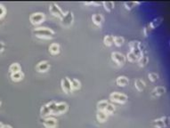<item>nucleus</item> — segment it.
Masks as SVG:
<instances>
[{
    "label": "nucleus",
    "instance_id": "obj_1",
    "mask_svg": "<svg viewBox=\"0 0 170 128\" xmlns=\"http://www.w3.org/2000/svg\"><path fill=\"white\" fill-rule=\"evenodd\" d=\"M33 33L37 37H45V38L53 37L54 35V30H52V29L49 28H37L33 30Z\"/></svg>",
    "mask_w": 170,
    "mask_h": 128
},
{
    "label": "nucleus",
    "instance_id": "obj_2",
    "mask_svg": "<svg viewBox=\"0 0 170 128\" xmlns=\"http://www.w3.org/2000/svg\"><path fill=\"white\" fill-rule=\"evenodd\" d=\"M109 98L111 100L118 103H125L127 101V96L126 94L120 93L118 92H114L112 93L111 95H109Z\"/></svg>",
    "mask_w": 170,
    "mask_h": 128
},
{
    "label": "nucleus",
    "instance_id": "obj_3",
    "mask_svg": "<svg viewBox=\"0 0 170 128\" xmlns=\"http://www.w3.org/2000/svg\"><path fill=\"white\" fill-rule=\"evenodd\" d=\"M45 20V14L42 13H35L32 14L29 17V21L31 22L32 24L37 25V24H40L41 22H44Z\"/></svg>",
    "mask_w": 170,
    "mask_h": 128
},
{
    "label": "nucleus",
    "instance_id": "obj_4",
    "mask_svg": "<svg viewBox=\"0 0 170 128\" xmlns=\"http://www.w3.org/2000/svg\"><path fill=\"white\" fill-rule=\"evenodd\" d=\"M49 11L54 16H56V17H59V18H62L63 16V13L61 10V8H60L58 6V5H56L55 3H52L51 5H50Z\"/></svg>",
    "mask_w": 170,
    "mask_h": 128
},
{
    "label": "nucleus",
    "instance_id": "obj_5",
    "mask_svg": "<svg viewBox=\"0 0 170 128\" xmlns=\"http://www.w3.org/2000/svg\"><path fill=\"white\" fill-rule=\"evenodd\" d=\"M62 19V24L63 26H71L73 22V14L69 11L66 14H63V16L61 18Z\"/></svg>",
    "mask_w": 170,
    "mask_h": 128
},
{
    "label": "nucleus",
    "instance_id": "obj_6",
    "mask_svg": "<svg viewBox=\"0 0 170 128\" xmlns=\"http://www.w3.org/2000/svg\"><path fill=\"white\" fill-rule=\"evenodd\" d=\"M112 60L116 62L118 65H123L126 62V57L120 53H118V52L112 53Z\"/></svg>",
    "mask_w": 170,
    "mask_h": 128
},
{
    "label": "nucleus",
    "instance_id": "obj_7",
    "mask_svg": "<svg viewBox=\"0 0 170 128\" xmlns=\"http://www.w3.org/2000/svg\"><path fill=\"white\" fill-rule=\"evenodd\" d=\"M68 110V105L65 102H59L56 105L55 110L53 111V115H60L62 113H64Z\"/></svg>",
    "mask_w": 170,
    "mask_h": 128
},
{
    "label": "nucleus",
    "instance_id": "obj_8",
    "mask_svg": "<svg viewBox=\"0 0 170 128\" xmlns=\"http://www.w3.org/2000/svg\"><path fill=\"white\" fill-rule=\"evenodd\" d=\"M62 87H63V90L64 91V93H71L72 92L71 80L69 79V77H64L62 80Z\"/></svg>",
    "mask_w": 170,
    "mask_h": 128
},
{
    "label": "nucleus",
    "instance_id": "obj_9",
    "mask_svg": "<svg viewBox=\"0 0 170 128\" xmlns=\"http://www.w3.org/2000/svg\"><path fill=\"white\" fill-rule=\"evenodd\" d=\"M43 124L46 128H54L57 125L56 120L54 119H53V117H48V119H46L43 121Z\"/></svg>",
    "mask_w": 170,
    "mask_h": 128
},
{
    "label": "nucleus",
    "instance_id": "obj_10",
    "mask_svg": "<svg viewBox=\"0 0 170 128\" xmlns=\"http://www.w3.org/2000/svg\"><path fill=\"white\" fill-rule=\"evenodd\" d=\"M49 68H50V64L48 62L46 61H44V62H39L37 66V70L39 71V72H45L46 70H49Z\"/></svg>",
    "mask_w": 170,
    "mask_h": 128
},
{
    "label": "nucleus",
    "instance_id": "obj_11",
    "mask_svg": "<svg viewBox=\"0 0 170 128\" xmlns=\"http://www.w3.org/2000/svg\"><path fill=\"white\" fill-rule=\"evenodd\" d=\"M116 83L118 86H126L129 83V80H128V78L125 76H121V77H118L117 78V80H116Z\"/></svg>",
    "mask_w": 170,
    "mask_h": 128
},
{
    "label": "nucleus",
    "instance_id": "obj_12",
    "mask_svg": "<svg viewBox=\"0 0 170 128\" xmlns=\"http://www.w3.org/2000/svg\"><path fill=\"white\" fill-rule=\"evenodd\" d=\"M92 20H93V22L96 26H101L103 24V18L102 14H93Z\"/></svg>",
    "mask_w": 170,
    "mask_h": 128
},
{
    "label": "nucleus",
    "instance_id": "obj_13",
    "mask_svg": "<svg viewBox=\"0 0 170 128\" xmlns=\"http://www.w3.org/2000/svg\"><path fill=\"white\" fill-rule=\"evenodd\" d=\"M96 117L99 122H105L108 119V114L105 112V111H102V110H99L97 112V115H96Z\"/></svg>",
    "mask_w": 170,
    "mask_h": 128
},
{
    "label": "nucleus",
    "instance_id": "obj_14",
    "mask_svg": "<svg viewBox=\"0 0 170 128\" xmlns=\"http://www.w3.org/2000/svg\"><path fill=\"white\" fill-rule=\"evenodd\" d=\"M23 77L24 75L22 71H18V72L11 74V78L13 81H21L23 78Z\"/></svg>",
    "mask_w": 170,
    "mask_h": 128
},
{
    "label": "nucleus",
    "instance_id": "obj_15",
    "mask_svg": "<svg viewBox=\"0 0 170 128\" xmlns=\"http://www.w3.org/2000/svg\"><path fill=\"white\" fill-rule=\"evenodd\" d=\"M49 51L52 54H57L60 52V45L58 44H52L51 45L49 46Z\"/></svg>",
    "mask_w": 170,
    "mask_h": 128
},
{
    "label": "nucleus",
    "instance_id": "obj_16",
    "mask_svg": "<svg viewBox=\"0 0 170 128\" xmlns=\"http://www.w3.org/2000/svg\"><path fill=\"white\" fill-rule=\"evenodd\" d=\"M103 42H104V44L107 46L112 45V44H114V37L113 36H111V35L105 36L104 38H103Z\"/></svg>",
    "mask_w": 170,
    "mask_h": 128
},
{
    "label": "nucleus",
    "instance_id": "obj_17",
    "mask_svg": "<svg viewBox=\"0 0 170 128\" xmlns=\"http://www.w3.org/2000/svg\"><path fill=\"white\" fill-rule=\"evenodd\" d=\"M103 5L104 6V9L108 12H112V10L114 9L115 4L112 1H107V2H103Z\"/></svg>",
    "mask_w": 170,
    "mask_h": 128
},
{
    "label": "nucleus",
    "instance_id": "obj_18",
    "mask_svg": "<svg viewBox=\"0 0 170 128\" xmlns=\"http://www.w3.org/2000/svg\"><path fill=\"white\" fill-rule=\"evenodd\" d=\"M40 113H41V116H49V115L52 114V112H51V110H50L49 108H48L47 104H45V105L42 106Z\"/></svg>",
    "mask_w": 170,
    "mask_h": 128
},
{
    "label": "nucleus",
    "instance_id": "obj_19",
    "mask_svg": "<svg viewBox=\"0 0 170 128\" xmlns=\"http://www.w3.org/2000/svg\"><path fill=\"white\" fill-rule=\"evenodd\" d=\"M9 71L11 74L18 72V71H21V66H20L18 63H13L9 68Z\"/></svg>",
    "mask_w": 170,
    "mask_h": 128
},
{
    "label": "nucleus",
    "instance_id": "obj_20",
    "mask_svg": "<svg viewBox=\"0 0 170 128\" xmlns=\"http://www.w3.org/2000/svg\"><path fill=\"white\" fill-rule=\"evenodd\" d=\"M69 80H71L72 90H78L80 88V82H79L78 80L75 79V78H72V79H69Z\"/></svg>",
    "mask_w": 170,
    "mask_h": 128
},
{
    "label": "nucleus",
    "instance_id": "obj_21",
    "mask_svg": "<svg viewBox=\"0 0 170 128\" xmlns=\"http://www.w3.org/2000/svg\"><path fill=\"white\" fill-rule=\"evenodd\" d=\"M135 87L137 88V89H138L139 91H143V90L144 89V87H145L144 82H143V80H141V79H137V80H135Z\"/></svg>",
    "mask_w": 170,
    "mask_h": 128
},
{
    "label": "nucleus",
    "instance_id": "obj_22",
    "mask_svg": "<svg viewBox=\"0 0 170 128\" xmlns=\"http://www.w3.org/2000/svg\"><path fill=\"white\" fill-rule=\"evenodd\" d=\"M108 104H109V103H108L106 101H101L100 102H98V104H97L98 110H102V111H104L105 109L107 108V106H108Z\"/></svg>",
    "mask_w": 170,
    "mask_h": 128
},
{
    "label": "nucleus",
    "instance_id": "obj_23",
    "mask_svg": "<svg viewBox=\"0 0 170 128\" xmlns=\"http://www.w3.org/2000/svg\"><path fill=\"white\" fill-rule=\"evenodd\" d=\"M124 38L122 37H114V44L118 46H121L124 43Z\"/></svg>",
    "mask_w": 170,
    "mask_h": 128
},
{
    "label": "nucleus",
    "instance_id": "obj_24",
    "mask_svg": "<svg viewBox=\"0 0 170 128\" xmlns=\"http://www.w3.org/2000/svg\"><path fill=\"white\" fill-rule=\"evenodd\" d=\"M104 111H105L108 115L113 113V112L115 111V107H114V105H112V104H111V103H109Z\"/></svg>",
    "mask_w": 170,
    "mask_h": 128
},
{
    "label": "nucleus",
    "instance_id": "obj_25",
    "mask_svg": "<svg viewBox=\"0 0 170 128\" xmlns=\"http://www.w3.org/2000/svg\"><path fill=\"white\" fill-rule=\"evenodd\" d=\"M165 88L164 87H157L156 89L153 91V93H154V94H156L157 96L158 95H161V94H163L164 93H165Z\"/></svg>",
    "mask_w": 170,
    "mask_h": 128
},
{
    "label": "nucleus",
    "instance_id": "obj_26",
    "mask_svg": "<svg viewBox=\"0 0 170 128\" xmlns=\"http://www.w3.org/2000/svg\"><path fill=\"white\" fill-rule=\"evenodd\" d=\"M127 59H128V61H130V62H135V61H138L139 59L132 53V52H130L129 54H127Z\"/></svg>",
    "mask_w": 170,
    "mask_h": 128
},
{
    "label": "nucleus",
    "instance_id": "obj_27",
    "mask_svg": "<svg viewBox=\"0 0 170 128\" xmlns=\"http://www.w3.org/2000/svg\"><path fill=\"white\" fill-rule=\"evenodd\" d=\"M138 61H139L140 66H144V65H146L147 62H148V58H147L146 56H142L141 58L139 59Z\"/></svg>",
    "mask_w": 170,
    "mask_h": 128
},
{
    "label": "nucleus",
    "instance_id": "obj_28",
    "mask_svg": "<svg viewBox=\"0 0 170 128\" xmlns=\"http://www.w3.org/2000/svg\"><path fill=\"white\" fill-rule=\"evenodd\" d=\"M56 105H57V103H56L55 102H51L47 103V106H48V108L50 109V110H51V112H52V113H53V111L55 110Z\"/></svg>",
    "mask_w": 170,
    "mask_h": 128
},
{
    "label": "nucleus",
    "instance_id": "obj_29",
    "mask_svg": "<svg viewBox=\"0 0 170 128\" xmlns=\"http://www.w3.org/2000/svg\"><path fill=\"white\" fill-rule=\"evenodd\" d=\"M158 76L156 74V73H151V74H149V78L151 79L152 81H156L158 79Z\"/></svg>",
    "mask_w": 170,
    "mask_h": 128
},
{
    "label": "nucleus",
    "instance_id": "obj_30",
    "mask_svg": "<svg viewBox=\"0 0 170 128\" xmlns=\"http://www.w3.org/2000/svg\"><path fill=\"white\" fill-rule=\"evenodd\" d=\"M124 5H125L126 9H131V8L134 7L135 3H134V2H126V3H124Z\"/></svg>",
    "mask_w": 170,
    "mask_h": 128
},
{
    "label": "nucleus",
    "instance_id": "obj_31",
    "mask_svg": "<svg viewBox=\"0 0 170 128\" xmlns=\"http://www.w3.org/2000/svg\"><path fill=\"white\" fill-rule=\"evenodd\" d=\"M5 14V9L3 5H0V18H2Z\"/></svg>",
    "mask_w": 170,
    "mask_h": 128
},
{
    "label": "nucleus",
    "instance_id": "obj_32",
    "mask_svg": "<svg viewBox=\"0 0 170 128\" xmlns=\"http://www.w3.org/2000/svg\"><path fill=\"white\" fill-rule=\"evenodd\" d=\"M4 47H5L4 44L2 42H0V52H2L4 50Z\"/></svg>",
    "mask_w": 170,
    "mask_h": 128
},
{
    "label": "nucleus",
    "instance_id": "obj_33",
    "mask_svg": "<svg viewBox=\"0 0 170 128\" xmlns=\"http://www.w3.org/2000/svg\"><path fill=\"white\" fill-rule=\"evenodd\" d=\"M2 128H12V126H10V125H4Z\"/></svg>",
    "mask_w": 170,
    "mask_h": 128
},
{
    "label": "nucleus",
    "instance_id": "obj_34",
    "mask_svg": "<svg viewBox=\"0 0 170 128\" xmlns=\"http://www.w3.org/2000/svg\"><path fill=\"white\" fill-rule=\"evenodd\" d=\"M3 125H4L3 124H1V123H0V128H2V127H3Z\"/></svg>",
    "mask_w": 170,
    "mask_h": 128
},
{
    "label": "nucleus",
    "instance_id": "obj_35",
    "mask_svg": "<svg viewBox=\"0 0 170 128\" xmlns=\"http://www.w3.org/2000/svg\"><path fill=\"white\" fill-rule=\"evenodd\" d=\"M0 106H1V100H0Z\"/></svg>",
    "mask_w": 170,
    "mask_h": 128
}]
</instances>
